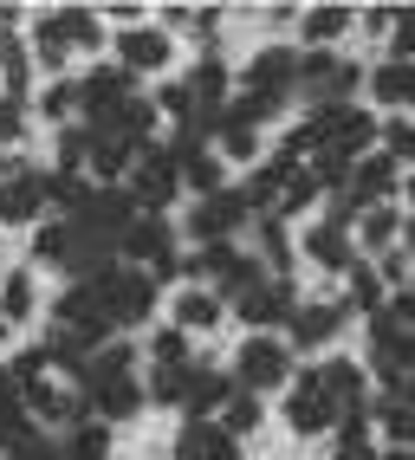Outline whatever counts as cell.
<instances>
[{"mask_svg": "<svg viewBox=\"0 0 415 460\" xmlns=\"http://www.w3.org/2000/svg\"><path fill=\"white\" fill-rule=\"evenodd\" d=\"M305 260L324 266V272H350V266H358V240H350V227L318 221V227L305 234Z\"/></svg>", "mask_w": 415, "mask_h": 460, "instance_id": "16", "label": "cell"}, {"mask_svg": "<svg viewBox=\"0 0 415 460\" xmlns=\"http://www.w3.org/2000/svg\"><path fill=\"white\" fill-rule=\"evenodd\" d=\"M364 84V66H350V58H338V52H312V58H299V91L312 104H350V91Z\"/></svg>", "mask_w": 415, "mask_h": 460, "instance_id": "4", "label": "cell"}, {"mask_svg": "<svg viewBox=\"0 0 415 460\" xmlns=\"http://www.w3.org/2000/svg\"><path fill=\"white\" fill-rule=\"evenodd\" d=\"M376 137H383V156H390L396 169H415V124L409 117H383Z\"/></svg>", "mask_w": 415, "mask_h": 460, "instance_id": "32", "label": "cell"}, {"mask_svg": "<svg viewBox=\"0 0 415 460\" xmlns=\"http://www.w3.org/2000/svg\"><path fill=\"white\" fill-rule=\"evenodd\" d=\"M350 26H358V7H305V13H299L305 46H331V40L350 33Z\"/></svg>", "mask_w": 415, "mask_h": 460, "instance_id": "23", "label": "cell"}, {"mask_svg": "<svg viewBox=\"0 0 415 460\" xmlns=\"http://www.w3.org/2000/svg\"><path fill=\"white\" fill-rule=\"evenodd\" d=\"M215 143H221V149H215L221 163H260V130H253V124H221Z\"/></svg>", "mask_w": 415, "mask_h": 460, "instance_id": "33", "label": "cell"}, {"mask_svg": "<svg viewBox=\"0 0 415 460\" xmlns=\"http://www.w3.org/2000/svg\"><path fill=\"white\" fill-rule=\"evenodd\" d=\"M33 260L66 266V260H72V221H46V227L33 234Z\"/></svg>", "mask_w": 415, "mask_h": 460, "instance_id": "39", "label": "cell"}, {"mask_svg": "<svg viewBox=\"0 0 415 460\" xmlns=\"http://www.w3.org/2000/svg\"><path fill=\"white\" fill-rule=\"evenodd\" d=\"M221 428H227L234 441H241V435H253V428H260V395H247V389H234V402L221 409Z\"/></svg>", "mask_w": 415, "mask_h": 460, "instance_id": "40", "label": "cell"}, {"mask_svg": "<svg viewBox=\"0 0 415 460\" xmlns=\"http://www.w3.org/2000/svg\"><path fill=\"white\" fill-rule=\"evenodd\" d=\"M175 189H182V169H175V156H169L163 143H143L137 163H130V201L150 208V214H163V208L175 201Z\"/></svg>", "mask_w": 415, "mask_h": 460, "instance_id": "3", "label": "cell"}, {"mask_svg": "<svg viewBox=\"0 0 415 460\" xmlns=\"http://www.w3.org/2000/svg\"><path fill=\"white\" fill-rule=\"evenodd\" d=\"M338 460H376V447H370V415H344V421H338Z\"/></svg>", "mask_w": 415, "mask_h": 460, "instance_id": "37", "label": "cell"}, {"mask_svg": "<svg viewBox=\"0 0 415 460\" xmlns=\"http://www.w3.org/2000/svg\"><path fill=\"white\" fill-rule=\"evenodd\" d=\"M376 428L390 435V447H415V402H409V395H383V402H376Z\"/></svg>", "mask_w": 415, "mask_h": 460, "instance_id": "30", "label": "cell"}, {"mask_svg": "<svg viewBox=\"0 0 415 460\" xmlns=\"http://www.w3.org/2000/svg\"><path fill=\"white\" fill-rule=\"evenodd\" d=\"M370 98H376L383 111L409 117V111H415V66H409V58H390V66H376V72H370Z\"/></svg>", "mask_w": 415, "mask_h": 460, "instance_id": "17", "label": "cell"}, {"mask_svg": "<svg viewBox=\"0 0 415 460\" xmlns=\"http://www.w3.org/2000/svg\"><path fill=\"white\" fill-rule=\"evenodd\" d=\"M40 312V286H33V272H7L0 279V318L7 324H26Z\"/></svg>", "mask_w": 415, "mask_h": 460, "instance_id": "27", "label": "cell"}, {"mask_svg": "<svg viewBox=\"0 0 415 460\" xmlns=\"http://www.w3.org/2000/svg\"><path fill=\"white\" fill-rule=\"evenodd\" d=\"M169 58H175V46H169L163 26H124V33H117V66L130 78L137 72H169Z\"/></svg>", "mask_w": 415, "mask_h": 460, "instance_id": "10", "label": "cell"}, {"mask_svg": "<svg viewBox=\"0 0 415 460\" xmlns=\"http://www.w3.org/2000/svg\"><path fill=\"white\" fill-rule=\"evenodd\" d=\"M344 279H350V292H344V305H350V312H370V318H376V312H383V279H376V272H370L364 260H358V266H350V272H344Z\"/></svg>", "mask_w": 415, "mask_h": 460, "instance_id": "34", "label": "cell"}, {"mask_svg": "<svg viewBox=\"0 0 415 460\" xmlns=\"http://www.w3.org/2000/svg\"><path fill=\"white\" fill-rule=\"evenodd\" d=\"M7 344H13V324H7V318H0V350H7Z\"/></svg>", "mask_w": 415, "mask_h": 460, "instance_id": "48", "label": "cell"}, {"mask_svg": "<svg viewBox=\"0 0 415 460\" xmlns=\"http://www.w3.org/2000/svg\"><path fill=\"white\" fill-rule=\"evenodd\" d=\"M409 266H415V260H409L402 247H390V253H383V272H376V279H390V286H409Z\"/></svg>", "mask_w": 415, "mask_h": 460, "instance_id": "42", "label": "cell"}, {"mask_svg": "<svg viewBox=\"0 0 415 460\" xmlns=\"http://www.w3.org/2000/svg\"><path fill=\"white\" fill-rule=\"evenodd\" d=\"M175 460H201V454H195V447H189V441H175Z\"/></svg>", "mask_w": 415, "mask_h": 460, "instance_id": "47", "label": "cell"}, {"mask_svg": "<svg viewBox=\"0 0 415 460\" xmlns=\"http://www.w3.org/2000/svg\"><path fill=\"white\" fill-rule=\"evenodd\" d=\"M40 208H46V169L33 163H20V175L0 189V221L20 227V221H40Z\"/></svg>", "mask_w": 415, "mask_h": 460, "instance_id": "13", "label": "cell"}, {"mask_svg": "<svg viewBox=\"0 0 415 460\" xmlns=\"http://www.w3.org/2000/svg\"><path fill=\"white\" fill-rule=\"evenodd\" d=\"M13 175H20V156H0V189H7Z\"/></svg>", "mask_w": 415, "mask_h": 460, "instance_id": "45", "label": "cell"}, {"mask_svg": "<svg viewBox=\"0 0 415 460\" xmlns=\"http://www.w3.org/2000/svg\"><path fill=\"white\" fill-rule=\"evenodd\" d=\"M318 389L331 395V409H338V415H370V402H364V363L331 357V363L318 370Z\"/></svg>", "mask_w": 415, "mask_h": 460, "instance_id": "14", "label": "cell"}, {"mask_svg": "<svg viewBox=\"0 0 415 460\" xmlns=\"http://www.w3.org/2000/svg\"><path fill=\"white\" fill-rule=\"evenodd\" d=\"M396 234H402V214H396L390 201H383V208H364V214H358V227H350V240H358L364 253H376V260L396 247Z\"/></svg>", "mask_w": 415, "mask_h": 460, "instance_id": "20", "label": "cell"}, {"mask_svg": "<svg viewBox=\"0 0 415 460\" xmlns=\"http://www.w3.org/2000/svg\"><path fill=\"white\" fill-rule=\"evenodd\" d=\"M182 441H189L201 460H241V441H234L221 421H189V428H182Z\"/></svg>", "mask_w": 415, "mask_h": 460, "instance_id": "29", "label": "cell"}, {"mask_svg": "<svg viewBox=\"0 0 415 460\" xmlns=\"http://www.w3.org/2000/svg\"><path fill=\"white\" fill-rule=\"evenodd\" d=\"M143 402H150V389H143L137 376H98V383H84V409H92L98 421H130Z\"/></svg>", "mask_w": 415, "mask_h": 460, "instance_id": "11", "label": "cell"}, {"mask_svg": "<svg viewBox=\"0 0 415 460\" xmlns=\"http://www.w3.org/2000/svg\"><path fill=\"white\" fill-rule=\"evenodd\" d=\"M175 169H182V181L195 189V201H208V195H221V189H227V163L215 156V149H195V156H189V163H175Z\"/></svg>", "mask_w": 415, "mask_h": 460, "instance_id": "26", "label": "cell"}, {"mask_svg": "<svg viewBox=\"0 0 415 460\" xmlns=\"http://www.w3.org/2000/svg\"><path fill=\"white\" fill-rule=\"evenodd\" d=\"M20 137H26V104L0 98V143H20Z\"/></svg>", "mask_w": 415, "mask_h": 460, "instance_id": "41", "label": "cell"}, {"mask_svg": "<svg viewBox=\"0 0 415 460\" xmlns=\"http://www.w3.org/2000/svg\"><path fill=\"white\" fill-rule=\"evenodd\" d=\"M92 130V124H84ZM137 163V143H124V137H110V130H92V149H84V175H98V181H110V175H124Z\"/></svg>", "mask_w": 415, "mask_h": 460, "instance_id": "18", "label": "cell"}, {"mask_svg": "<svg viewBox=\"0 0 415 460\" xmlns=\"http://www.w3.org/2000/svg\"><path fill=\"white\" fill-rule=\"evenodd\" d=\"M20 20H26L20 7H0V33H13V26H20Z\"/></svg>", "mask_w": 415, "mask_h": 460, "instance_id": "44", "label": "cell"}, {"mask_svg": "<svg viewBox=\"0 0 415 460\" xmlns=\"http://www.w3.org/2000/svg\"><path fill=\"white\" fill-rule=\"evenodd\" d=\"M376 460H415V447H390V454H376Z\"/></svg>", "mask_w": 415, "mask_h": 460, "instance_id": "46", "label": "cell"}, {"mask_svg": "<svg viewBox=\"0 0 415 460\" xmlns=\"http://www.w3.org/2000/svg\"><path fill=\"white\" fill-rule=\"evenodd\" d=\"M150 370H189V331H156L150 337Z\"/></svg>", "mask_w": 415, "mask_h": 460, "instance_id": "38", "label": "cell"}, {"mask_svg": "<svg viewBox=\"0 0 415 460\" xmlns=\"http://www.w3.org/2000/svg\"><path fill=\"white\" fill-rule=\"evenodd\" d=\"M98 292H104V312L110 324L124 331V324H143L156 312V272H143V266H110L98 272Z\"/></svg>", "mask_w": 415, "mask_h": 460, "instance_id": "1", "label": "cell"}, {"mask_svg": "<svg viewBox=\"0 0 415 460\" xmlns=\"http://www.w3.org/2000/svg\"><path fill=\"white\" fill-rule=\"evenodd\" d=\"M241 221H247V195H241V189H221V195H208V201L189 208L182 234L195 240V247H215V240H234V227H241Z\"/></svg>", "mask_w": 415, "mask_h": 460, "instance_id": "5", "label": "cell"}, {"mask_svg": "<svg viewBox=\"0 0 415 460\" xmlns=\"http://www.w3.org/2000/svg\"><path fill=\"white\" fill-rule=\"evenodd\" d=\"M0 98H13V104H26V84H33V46H26L20 33H0Z\"/></svg>", "mask_w": 415, "mask_h": 460, "instance_id": "19", "label": "cell"}, {"mask_svg": "<svg viewBox=\"0 0 415 460\" xmlns=\"http://www.w3.org/2000/svg\"><path fill=\"white\" fill-rule=\"evenodd\" d=\"M260 266H266V279H292V240H286L279 214H266V221H260Z\"/></svg>", "mask_w": 415, "mask_h": 460, "instance_id": "25", "label": "cell"}, {"mask_svg": "<svg viewBox=\"0 0 415 460\" xmlns=\"http://www.w3.org/2000/svg\"><path fill=\"white\" fill-rule=\"evenodd\" d=\"M221 292H208V286H195V292H182L175 298V331H215L221 324Z\"/></svg>", "mask_w": 415, "mask_h": 460, "instance_id": "24", "label": "cell"}, {"mask_svg": "<svg viewBox=\"0 0 415 460\" xmlns=\"http://www.w3.org/2000/svg\"><path fill=\"white\" fill-rule=\"evenodd\" d=\"M58 26H66L72 52H98L104 46V13L98 7H58Z\"/></svg>", "mask_w": 415, "mask_h": 460, "instance_id": "28", "label": "cell"}, {"mask_svg": "<svg viewBox=\"0 0 415 460\" xmlns=\"http://www.w3.org/2000/svg\"><path fill=\"white\" fill-rule=\"evenodd\" d=\"M402 189H409V201H415V175H409V181H402Z\"/></svg>", "mask_w": 415, "mask_h": 460, "instance_id": "49", "label": "cell"}, {"mask_svg": "<svg viewBox=\"0 0 415 460\" xmlns=\"http://www.w3.org/2000/svg\"><path fill=\"white\" fill-rule=\"evenodd\" d=\"M20 402H26V415L33 421H52V428H78L84 421V389H58V383H26L20 389Z\"/></svg>", "mask_w": 415, "mask_h": 460, "instance_id": "12", "label": "cell"}, {"mask_svg": "<svg viewBox=\"0 0 415 460\" xmlns=\"http://www.w3.org/2000/svg\"><path fill=\"white\" fill-rule=\"evenodd\" d=\"M234 312H241V324H253L266 337L273 324H292V312H299V286H292V279H260L253 292L234 298Z\"/></svg>", "mask_w": 415, "mask_h": 460, "instance_id": "6", "label": "cell"}, {"mask_svg": "<svg viewBox=\"0 0 415 460\" xmlns=\"http://www.w3.org/2000/svg\"><path fill=\"white\" fill-rule=\"evenodd\" d=\"M104 454H110L104 421H78V428H72V441L58 447V460H104Z\"/></svg>", "mask_w": 415, "mask_h": 460, "instance_id": "35", "label": "cell"}, {"mask_svg": "<svg viewBox=\"0 0 415 460\" xmlns=\"http://www.w3.org/2000/svg\"><path fill=\"white\" fill-rule=\"evenodd\" d=\"M286 421H292V435H305V441H312V435H331V428L344 421V415L331 409V395L318 389V370L292 383V395H286Z\"/></svg>", "mask_w": 415, "mask_h": 460, "instance_id": "7", "label": "cell"}, {"mask_svg": "<svg viewBox=\"0 0 415 460\" xmlns=\"http://www.w3.org/2000/svg\"><path fill=\"white\" fill-rule=\"evenodd\" d=\"M66 58H72V40H66V26H58V7L33 20V66L40 72H66Z\"/></svg>", "mask_w": 415, "mask_h": 460, "instance_id": "22", "label": "cell"}, {"mask_svg": "<svg viewBox=\"0 0 415 460\" xmlns=\"http://www.w3.org/2000/svg\"><path fill=\"white\" fill-rule=\"evenodd\" d=\"M390 189H396V163L383 156V149H370L364 163H350V181H344V195L358 201V208H383V201H390Z\"/></svg>", "mask_w": 415, "mask_h": 460, "instance_id": "15", "label": "cell"}, {"mask_svg": "<svg viewBox=\"0 0 415 460\" xmlns=\"http://www.w3.org/2000/svg\"><path fill=\"white\" fill-rule=\"evenodd\" d=\"M344 318H350L344 298H312V305H299L292 324H286V331H292V350H324V344L344 331Z\"/></svg>", "mask_w": 415, "mask_h": 460, "instance_id": "9", "label": "cell"}, {"mask_svg": "<svg viewBox=\"0 0 415 460\" xmlns=\"http://www.w3.org/2000/svg\"><path fill=\"white\" fill-rule=\"evenodd\" d=\"M189 383H195V363H189V370H150V383H143V389H150L163 409H182V402H189Z\"/></svg>", "mask_w": 415, "mask_h": 460, "instance_id": "36", "label": "cell"}, {"mask_svg": "<svg viewBox=\"0 0 415 460\" xmlns=\"http://www.w3.org/2000/svg\"><path fill=\"white\" fill-rule=\"evenodd\" d=\"M383 312H390V318H396L402 331H415V286H402V292H396L390 305H383Z\"/></svg>", "mask_w": 415, "mask_h": 460, "instance_id": "43", "label": "cell"}, {"mask_svg": "<svg viewBox=\"0 0 415 460\" xmlns=\"http://www.w3.org/2000/svg\"><path fill=\"white\" fill-rule=\"evenodd\" d=\"M234 402V376H215V370H201V363H195V383H189V421H215L221 409Z\"/></svg>", "mask_w": 415, "mask_h": 460, "instance_id": "21", "label": "cell"}, {"mask_svg": "<svg viewBox=\"0 0 415 460\" xmlns=\"http://www.w3.org/2000/svg\"><path fill=\"white\" fill-rule=\"evenodd\" d=\"M33 111H40V117H52V124L66 130L72 117H78V84H72V78H52L40 98H33Z\"/></svg>", "mask_w": 415, "mask_h": 460, "instance_id": "31", "label": "cell"}, {"mask_svg": "<svg viewBox=\"0 0 415 460\" xmlns=\"http://www.w3.org/2000/svg\"><path fill=\"white\" fill-rule=\"evenodd\" d=\"M279 383H292V344H279V337H247L241 357H234V389L266 395Z\"/></svg>", "mask_w": 415, "mask_h": 460, "instance_id": "2", "label": "cell"}, {"mask_svg": "<svg viewBox=\"0 0 415 460\" xmlns=\"http://www.w3.org/2000/svg\"><path fill=\"white\" fill-rule=\"evenodd\" d=\"M247 91L253 98H292L299 91V52L292 46H266V52H253V66H247Z\"/></svg>", "mask_w": 415, "mask_h": 460, "instance_id": "8", "label": "cell"}]
</instances>
